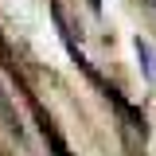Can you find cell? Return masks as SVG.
<instances>
[{"mask_svg": "<svg viewBox=\"0 0 156 156\" xmlns=\"http://www.w3.org/2000/svg\"><path fill=\"white\" fill-rule=\"evenodd\" d=\"M152 8H156V0H152Z\"/></svg>", "mask_w": 156, "mask_h": 156, "instance_id": "3957f363", "label": "cell"}, {"mask_svg": "<svg viewBox=\"0 0 156 156\" xmlns=\"http://www.w3.org/2000/svg\"><path fill=\"white\" fill-rule=\"evenodd\" d=\"M90 8H94V12H101V0H90Z\"/></svg>", "mask_w": 156, "mask_h": 156, "instance_id": "7a4b0ae2", "label": "cell"}, {"mask_svg": "<svg viewBox=\"0 0 156 156\" xmlns=\"http://www.w3.org/2000/svg\"><path fill=\"white\" fill-rule=\"evenodd\" d=\"M136 55H140V66H144V78H152L156 82V51L148 39H136Z\"/></svg>", "mask_w": 156, "mask_h": 156, "instance_id": "6da1fadb", "label": "cell"}]
</instances>
